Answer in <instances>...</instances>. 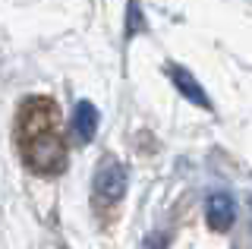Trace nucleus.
Here are the masks:
<instances>
[{
  "instance_id": "obj_2",
  "label": "nucleus",
  "mask_w": 252,
  "mask_h": 249,
  "mask_svg": "<svg viewBox=\"0 0 252 249\" xmlns=\"http://www.w3.org/2000/svg\"><path fill=\"white\" fill-rule=\"evenodd\" d=\"M205 218H208V224L215 230H227L233 224L236 218V208H233V199L224 196V192H218V196L208 199V205H205Z\"/></svg>"
},
{
  "instance_id": "obj_1",
  "label": "nucleus",
  "mask_w": 252,
  "mask_h": 249,
  "mask_svg": "<svg viewBox=\"0 0 252 249\" xmlns=\"http://www.w3.org/2000/svg\"><path fill=\"white\" fill-rule=\"evenodd\" d=\"M94 192L107 202H117L126 192V170L117 161H104L94 174Z\"/></svg>"
},
{
  "instance_id": "obj_3",
  "label": "nucleus",
  "mask_w": 252,
  "mask_h": 249,
  "mask_svg": "<svg viewBox=\"0 0 252 249\" xmlns=\"http://www.w3.org/2000/svg\"><path fill=\"white\" fill-rule=\"evenodd\" d=\"M73 129L82 142H92L94 133H98V111H94L92 101H79L76 114H73Z\"/></svg>"
},
{
  "instance_id": "obj_4",
  "label": "nucleus",
  "mask_w": 252,
  "mask_h": 249,
  "mask_svg": "<svg viewBox=\"0 0 252 249\" xmlns=\"http://www.w3.org/2000/svg\"><path fill=\"white\" fill-rule=\"evenodd\" d=\"M170 79L173 85H177L183 95L192 101V104H199V107H208V98H205V92H202V85L192 79V76L186 73V69H180V66H170Z\"/></svg>"
},
{
  "instance_id": "obj_5",
  "label": "nucleus",
  "mask_w": 252,
  "mask_h": 249,
  "mask_svg": "<svg viewBox=\"0 0 252 249\" xmlns=\"http://www.w3.org/2000/svg\"><path fill=\"white\" fill-rule=\"evenodd\" d=\"M126 32H142V16H139V0H129V29Z\"/></svg>"
}]
</instances>
